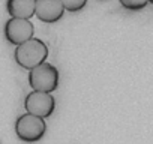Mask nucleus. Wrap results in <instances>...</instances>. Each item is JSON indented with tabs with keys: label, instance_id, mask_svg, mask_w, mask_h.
Here are the masks:
<instances>
[{
	"label": "nucleus",
	"instance_id": "obj_4",
	"mask_svg": "<svg viewBox=\"0 0 153 144\" xmlns=\"http://www.w3.org/2000/svg\"><path fill=\"white\" fill-rule=\"evenodd\" d=\"M5 39L11 45H20L35 35V26L29 18H18V17H11L3 29Z\"/></svg>",
	"mask_w": 153,
	"mask_h": 144
},
{
	"label": "nucleus",
	"instance_id": "obj_8",
	"mask_svg": "<svg viewBox=\"0 0 153 144\" xmlns=\"http://www.w3.org/2000/svg\"><path fill=\"white\" fill-rule=\"evenodd\" d=\"M119 3L126 11L138 12V11H143L149 5V0H119Z\"/></svg>",
	"mask_w": 153,
	"mask_h": 144
},
{
	"label": "nucleus",
	"instance_id": "obj_5",
	"mask_svg": "<svg viewBox=\"0 0 153 144\" xmlns=\"http://www.w3.org/2000/svg\"><path fill=\"white\" fill-rule=\"evenodd\" d=\"M24 108L27 113L36 114L39 117L48 119L56 108V99L48 92L32 90L24 99Z\"/></svg>",
	"mask_w": 153,
	"mask_h": 144
},
{
	"label": "nucleus",
	"instance_id": "obj_9",
	"mask_svg": "<svg viewBox=\"0 0 153 144\" xmlns=\"http://www.w3.org/2000/svg\"><path fill=\"white\" fill-rule=\"evenodd\" d=\"M62 5L68 12H80L86 8L87 0H62Z\"/></svg>",
	"mask_w": 153,
	"mask_h": 144
},
{
	"label": "nucleus",
	"instance_id": "obj_2",
	"mask_svg": "<svg viewBox=\"0 0 153 144\" xmlns=\"http://www.w3.org/2000/svg\"><path fill=\"white\" fill-rule=\"evenodd\" d=\"M59 81H60L59 69L54 65L48 63L47 60L29 69V84L33 90L53 93L59 89Z\"/></svg>",
	"mask_w": 153,
	"mask_h": 144
},
{
	"label": "nucleus",
	"instance_id": "obj_3",
	"mask_svg": "<svg viewBox=\"0 0 153 144\" xmlns=\"http://www.w3.org/2000/svg\"><path fill=\"white\" fill-rule=\"evenodd\" d=\"M47 132V122L32 113H26L15 120V134L23 143H38Z\"/></svg>",
	"mask_w": 153,
	"mask_h": 144
},
{
	"label": "nucleus",
	"instance_id": "obj_7",
	"mask_svg": "<svg viewBox=\"0 0 153 144\" xmlns=\"http://www.w3.org/2000/svg\"><path fill=\"white\" fill-rule=\"evenodd\" d=\"M35 2L36 0H8L6 11L11 17L30 20L35 15Z\"/></svg>",
	"mask_w": 153,
	"mask_h": 144
},
{
	"label": "nucleus",
	"instance_id": "obj_6",
	"mask_svg": "<svg viewBox=\"0 0 153 144\" xmlns=\"http://www.w3.org/2000/svg\"><path fill=\"white\" fill-rule=\"evenodd\" d=\"M65 15V8L62 0H36L35 2V17L45 23L54 24L60 21Z\"/></svg>",
	"mask_w": 153,
	"mask_h": 144
},
{
	"label": "nucleus",
	"instance_id": "obj_10",
	"mask_svg": "<svg viewBox=\"0 0 153 144\" xmlns=\"http://www.w3.org/2000/svg\"><path fill=\"white\" fill-rule=\"evenodd\" d=\"M149 3H152V5H153V0H149Z\"/></svg>",
	"mask_w": 153,
	"mask_h": 144
},
{
	"label": "nucleus",
	"instance_id": "obj_1",
	"mask_svg": "<svg viewBox=\"0 0 153 144\" xmlns=\"http://www.w3.org/2000/svg\"><path fill=\"white\" fill-rule=\"evenodd\" d=\"M48 45L38 38H30L29 41L15 45L14 51V60L15 63L23 69H32L41 63H44L48 59Z\"/></svg>",
	"mask_w": 153,
	"mask_h": 144
}]
</instances>
